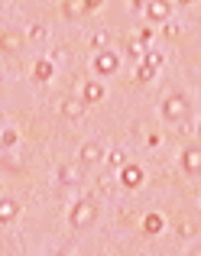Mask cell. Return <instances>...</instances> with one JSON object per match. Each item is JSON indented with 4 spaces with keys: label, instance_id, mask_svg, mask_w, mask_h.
Masks as SVG:
<instances>
[{
    "label": "cell",
    "instance_id": "1",
    "mask_svg": "<svg viewBox=\"0 0 201 256\" xmlns=\"http://www.w3.org/2000/svg\"><path fill=\"white\" fill-rule=\"evenodd\" d=\"M188 114H192V107H188V98H185V94H172V98H166V104H162V117L166 120H172V124H185Z\"/></svg>",
    "mask_w": 201,
    "mask_h": 256
},
{
    "label": "cell",
    "instance_id": "2",
    "mask_svg": "<svg viewBox=\"0 0 201 256\" xmlns=\"http://www.w3.org/2000/svg\"><path fill=\"white\" fill-rule=\"evenodd\" d=\"M94 218H98L94 201H78V204L68 211V224L75 227V230H84V227H91V224H94Z\"/></svg>",
    "mask_w": 201,
    "mask_h": 256
},
{
    "label": "cell",
    "instance_id": "3",
    "mask_svg": "<svg viewBox=\"0 0 201 256\" xmlns=\"http://www.w3.org/2000/svg\"><path fill=\"white\" fill-rule=\"evenodd\" d=\"M117 68H120V56H117V52H110V49L94 52V75H98V78L114 75Z\"/></svg>",
    "mask_w": 201,
    "mask_h": 256
},
{
    "label": "cell",
    "instance_id": "4",
    "mask_svg": "<svg viewBox=\"0 0 201 256\" xmlns=\"http://www.w3.org/2000/svg\"><path fill=\"white\" fill-rule=\"evenodd\" d=\"M146 16L162 23V20L172 16V0H146Z\"/></svg>",
    "mask_w": 201,
    "mask_h": 256
},
{
    "label": "cell",
    "instance_id": "5",
    "mask_svg": "<svg viewBox=\"0 0 201 256\" xmlns=\"http://www.w3.org/2000/svg\"><path fill=\"white\" fill-rule=\"evenodd\" d=\"M140 182H143V169L140 166H124L120 169V185L124 188H140Z\"/></svg>",
    "mask_w": 201,
    "mask_h": 256
},
{
    "label": "cell",
    "instance_id": "6",
    "mask_svg": "<svg viewBox=\"0 0 201 256\" xmlns=\"http://www.w3.org/2000/svg\"><path fill=\"white\" fill-rule=\"evenodd\" d=\"M182 169L185 172H201V146H188L182 152Z\"/></svg>",
    "mask_w": 201,
    "mask_h": 256
},
{
    "label": "cell",
    "instance_id": "7",
    "mask_svg": "<svg viewBox=\"0 0 201 256\" xmlns=\"http://www.w3.org/2000/svg\"><path fill=\"white\" fill-rule=\"evenodd\" d=\"M84 110H88V100H65V104H62V114H65V117H72V120H82L84 117Z\"/></svg>",
    "mask_w": 201,
    "mask_h": 256
},
{
    "label": "cell",
    "instance_id": "8",
    "mask_svg": "<svg viewBox=\"0 0 201 256\" xmlns=\"http://www.w3.org/2000/svg\"><path fill=\"white\" fill-rule=\"evenodd\" d=\"M78 156H82V166L88 169V166L100 162V156H104V152H100V146H98V143H88V146H82V152H78Z\"/></svg>",
    "mask_w": 201,
    "mask_h": 256
},
{
    "label": "cell",
    "instance_id": "9",
    "mask_svg": "<svg viewBox=\"0 0 201 256\" xmlns=\"http://www.w3.org/2000/svg\"><path fill=\"white\" fill-rule=\"evenodd\" d=\"M82 98L88 100V104L100 100V98H104V88H100V82H88V84H84V91H82Z\"/></svg>",
    "mask_w": 201,
    "mask_h": 256
},
{
    "label": "cell",
    "instance_id": "10",
    "mask_svg": "<svg viewBox=\"0 0 201 256\" xmlns=\"http://www.w3.org/2000/svg\"><path fill=\"white\" fill-rule=\"evenodd\" d=\"M16 211H20L16 201H13V198H4V204H0V220H4V224H6V220H13V214H16Z\"/></svg>",
    "mask_w": 201,
    "mask_h": 256
},
{
    "label": "cell",
    "instance_id": "11",
    "mask_svg": "<svg viewBox=\"0 0 201 256\" xmlns=\"http://www.w3.org/2000/svg\"><path fill=\"white\" fill-rule=\"evenodd\" d=\"M78 169H68V166H62V169H58V182H62V185H78Z\"/></svg>",
    "mask_w": 201,
    "mask_h": 256
},
{
    "label": "cell",
    "instance_id": "12",
    "mask_svg": "<svg viewBox=\"0 0 201 256\" xmlns=\"http://www.w3.org/2000/svg\"><path fill=\"white\" fill-rule=\"evenodd\" d=\"M143 230H146V234H159V230H162V218H159V214H146Z\"/></svg>",
    "mask_w": 201,
    "mask_h": 256
},
{
    "label": "cell",
    "instance_id": "13",
    "mask_svg": "<svg viewBox=\"0 0 201 256\" xmlns=\"http://www.w3.org/2000/svg\"><path fill=\"white\" fill-rule=\"evenodd\" d=\"M152 75H156V65H150V62H146V65H140V68H136V82H140V84L152 82Z\"/></svg>",
    "mask_w": 201,
    "mask_h": 256
},
{
    "label": "cell",
    "instance_id": "14",
    "mask_svg": "<svg viewBox=\"0 0 201 256\" xmlns=\"http://www.w3.org/2000/svg\"><path fill=\"white\" fill-rule=\"evenodd\" d=\"M107 159H110V166H114V169H124V166H126V152H124V150H114Z\"/></svg>",
    "mask_w": 201,
    "mask_h": 256
},
{
    "label": "cell",
    "instance_id": "15",
    "mask_svg": "<svg viewBox=\"0 0 201 256\" xmlns=\"http://www.w3.org/2000/svg\"><path fill=\"white\" fill-rule=\"evenodd\" d=\"M36 78H39V82H49V78H52V62H39L36 65Z\"/></svg>",
    "mask_w": 201,
    "mask_h": 256
},
{
    "label": "cell",
    "instance_id": "16",
    "mask_svg": "<svg viewBox=\"0 0 201 256\" xmlns=\"http://www.w3.org/2000/svg\"><path fill=\"white\" fill-rule=\"evenodd\" d=\"M104 46H107V32L100 30V32H94V39H91V49H94V52H100Z\"/></svg>",
    "mask_w": 201,
    "mask_h": 256
},
{
    "label": "cell",
    "instance_id": "17",
    "mask_svg": "<svg viewBox=\"0 0 201 256\" xmlns=\"http://www.w3.org/2000/svg\"><path fill=\"white\" fill-rule=\"evenodd\" d=\"M84 10H88V6H84V4L78 6L75 0H68V4H65V16H78V13H84Z\"/></svg>",
    "mask_w": 201,
    "mask_h": 256
},
{
    "label": "cell",
    "instance_id": "18",
    "mask_svg": "<svg viewBox=\"0 0 201 256\" xmlns=\"http://www.w3.org/2000/svg\"><path fill=\"white\" fill-rule=\"evenodd\" d=\"M30 39H32V42H39V39H46V26H32V30H30Z\"/></svg>",
    "mask_w": 201,
    "mask_h": 256
},
{
    "label": "cell",
    "instance_id": "19",
    "mask_svg": "<svg viewBox=\"0 0 201 256\" xmlns=\"http://www.w3.org/2000/svg\"><path fill=\"white\" fill-rule=\"evenodd\" d=\"M110 188H114V178L110 175H100V192H110Z\"/></svg>",
    "mask_w": 201,
    "mask_h": 256
},
{
    "label": "cell",
    "instance_id": "20",
    "mask_svg": "<svg viewBox=\"0 0 201 256\" xmlns=\"http://www.w3.org/2000/svg\"><path fill=\"white\" fill-rule=\"evenodd\" d=\"M13 143H16V133H13V130H4V146H13Z\"/></svg>",
    "mask_w": 201,
    "mask_h": 256
},
{
    "label": "cell",
    "instance_id": "21",
    "mask_svg": "<svg viewBox=\"0 0 201 256\" xmlns=\"http://www.w3.org/2000/svg\"><path fill=\"white\" fill-rule=\"evenodd\" d=\"M126 56H133V58H140V56H143V49H140V46H136V42H133V46H126Z\"/></svg>",
    "mask_w": 201,
    "mask_h": 256
},
{
    "label": "cell",
    "instance_id": "22",
    "mask_svg": "<svg viewBox=\"0 0 201 256\" xmlns=\"http://www.w3.org/2000/svg\"><path fill=\"white\" fill-rule=\"evenodd\" d=\"M146 58H150V65H162V56H159V52H150Z\"/></svg>",
    "mask_w": 201,
    "mask_h": 256
},
{
    "label": "cell",
    "instance_id": "23",
    "mask_svg": "<svg viewBox=\"0 0 201 256\" xmlns=\"http://www.w3.org/2000/svg\"><path fill=\"white\" fill-rule=\"evenodd\" d=\"M150 39H152V30H150V26H146V30L140 32V42H150Z\"/></svg>",
    "mask_w": 201,
    "mask_h": 256
},
{
    "label": "cell",
    "instance_id": "24",
    "mask_svg": "<svg viewBox=\"0 0 201 256\" xmlns=\"http://www.w3.org/2000/svg\"><path fill=\"white\" fill-rule=\"evenodd\" d=\"M100 4H104V0H84V6H88V10H98Z\"/></svg>",
    "mask_w": 201,
    "mask_h": 256
},
{
    "label": "cell",
    "instance_id": "25",
    "mask_svg": "<svg viewBox=\"0 0 201 256\" xmlns=\"http://www.w3.org/2000/svg\"><path fill=\"white\" fill-rule=\"evenodd\" d=\"M198 136H201V120H198Z\"/></svg>",
    "mask_w": 201,
    "mask_h": 256
},
{
    "label": "cell",
    "instance_id": "26",
    "mask_svg": "<svg viewBox=\"0 0 201 256\" xmlns=\"http://www.w3.org/2000/svg\"><path fill=\"white\" fill-rule=\"evenodd\" d=\"M178 4H192V0H178Z\"/></svg>",
    "mask_w": 201,
    "mask_h": 256
}]
</instances>
